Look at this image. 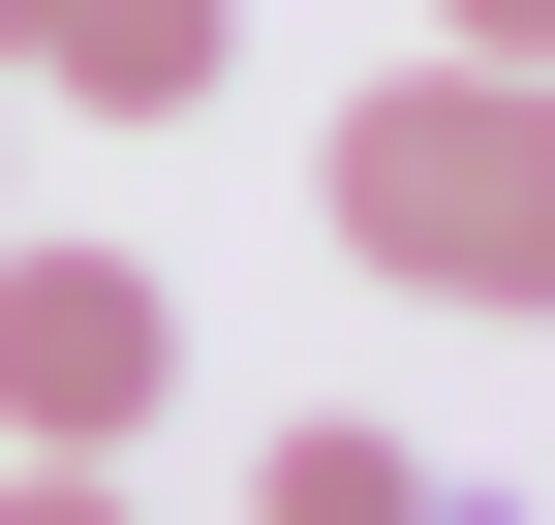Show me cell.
<instances>
[{
    "label": "cell",
    "mask_w": 555,
    "mask_h": 525,
    "mask_svg": "<svg viewBox=\"0 0 555 525\" xmlns=\"http://www.w3.org/2000/svg\"><path fill=\"white\" fill-rule=\"evenodd\" d=\"M309 217L401 309H555V62H401L309 124Z\"/></svg>",
    "instance_id": "cell-1"
},
{
    "label": "cell",
    "mask_w": 555,
    "mask_h": 525,
    "mask_svg": "<svg viewBox=\"0 0 555 525\" xmlns=\"http://www.w3.org/2000/svg\"><path fill=\"white\" fill-rule=\"evenodd\" d=\"M155 402H185V279L155 247H0V433L31 464H124Z\"/></svg>",
    "instance_id": "cell-2"
},
{
    "label": "cell",
    "mask_w": 555,
    "mask_h": 525,
    "mask_svg": "<svg viewBox=\"0 0 555 525\" xmlns=\"http://www.w3.org/2000/svg\"><path fill=\"white\" fill-rule=\"evenodd\" d=\"M31 93L62 124H217L247 93V0H31Z\"/></svg>",
    "instance_id": "cell-3"
},
{
    "label": "cell",
    "mask_w": 555,
    "mask_h": 525,
    "mask_svg": "<svg viewBox=\"0 0 555 525\" xmlns=\"http://www.w3.org/2000/svg\"><path fill=\"white\" fill-rule=\"evenodd\" d=\"M247 525H433V464H401L371 402H309V433H278V464H247Z\"/></svg>",
    "instance_id": "cell-4"
},
{
    "label": "cell",
    "mask_w": 555,
    "mask_h": 525,
    "mask_svg": "<svg viewBox=\"0 0 555 525\" xmlns=\"http://www.w3.org/2000/svg\"><path fill=\"white\" fill-rule=\"evenodd\" d=\"M433 62H555V0H433Z\"/></svg>",
    "instance_id": "cell-5"
},
{
    "label": "cell",
    "mask_w": 555,
    "mask_h": 525,
    "mask_svg": "<svg viewBox=\"0 0 555 525\" xmlns=\"http://www.w3.org/2000/svg\"><path fill=\"white\" fill-rule=\"evenodd\" d=\"M0 525H124V464H0Z\"/></svg>",
    "instance_id": "cell-6"
},
{
    "label": "cell",
    "mask_w": 555,
    "mask_h": 525,
    "mask_svg": "<svg viewBox=\"0 0 555 525\" xmlns=\"http://www.w3.org/2000/svg\"><path fill=\"white\" fill-rule=\"evenodd\" d=\"M0 93H31V0H0Z\"/></svg>",
    "instance_id": "cell-7"
}]
</instances>
